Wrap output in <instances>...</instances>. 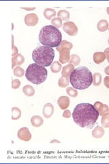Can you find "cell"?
Listing matches in <instances>:
<instances>
[{
  "label": "cell",
  "mask_w": 109,
  "mask_h": 164,
  "mask_svg": "<svg viewBox=\"0 0 109 164\" xmlns=\"http://www.w3.org/2000/svg\"><path fill=\"white\" fill-rule=\"evenodd\" d=\"M51 23H52V25L54 26V27L59 28L62 26V20L60 19V18H58V17L54 18V19L52 20Z\"/></svg>",
  "instance_id": "28"
},
{
  "label": "cell",
  "mask_w": 109,
  "mask_h": 164,
  "mask_svg": "<svg viewBox=\"0 0 109 164\" xmlns=\"http://www.w3.org/2000/svg\"><path fill=\"white\" fill-rule=\"evenodd\" d=\"M57 103L59 107L61 109H66L69 106L70 104V99L68 96H62L59 97L57 101Z\"/></svg>",
  "instance_id": "12"
},
{
  "label": "cell",
  "mask_w": 109,
  "mask_h": 164,
  "mask_svg": "<svg viewBox=\"0 0 109 164\" xmlns=\"http://www.w3.org/2000/svg\"><path fill=\"white\" fill-rule=\"evenodd\" d=\"M25 25L29 27H34L36 26L39 22V18L36 14L31 13L28 14L25 17Z\"/></svg>",
  "instance_id": "7"
},
{
  "label": "cell",
  "mask_w": 109,
  "mask_h": 164,
  "mask_svg": "<svg viewBox=\"0 0 109 164\" xmlns=\"http://www.w3.org/2000/svg\"><path fill=\"white\" fill-rule=\"evenodd\" d=\"M64 48H68L69 49H71L72 48V44L71 42H69L68 41H66V40H64V41H62L61 42V44H59V46L57 47V50L58 51H59L60 50Z\"/></svg>",
  "instance_id": "24"
},
{
  "label": "cell",
  "mask_w": 109,
  "mask_h": 164,
  "mask_svg": "<svg viewBox=\"0 0 109 164\" xmlns=\"http://www.w3.org/2000/svg\"><path fill=\"white\" fill-rule=\"evenodd\" d=\"M17 136L22 141H28L31 139V134L29 129L27 127H23L18 131Z\"/></svg>",
  "instance_id": "8"
},
{
  "label": "cell",
  "mask_w": 109,
  "mask_h": 164,
  "mask_svg": "<svg viewBox=\"0 0 109 164\" xmlns=\"http://www.w3.org/2000/svg\"><path fill=\"white\" fill-rule=\"evenodd\" d=\"M12 63H13V65H12V68H14V67H15V66H17V65H16L15 60H14L13 58H12Z\"/></svg>",
  "instance_id": "38"
},
{
  "label": "cell",
  "mask_w": 109,
  "mask_h": 164,
  "mask_svg": "<svg viewBox=\"0 0 109 164\" xmlns=\"http://www.w3.org/2000/svg\"><path fill=\"white\" fill-rule=\"evenodd\" d=\"M60 143V141H58V140H52L51 141H50V143Z\"/></svg>",
  "instance_id": "40"
},
{
  "label": "cell",
  "mask_w": 109,
  "mask_h": 164,
  "mask_svg": "<svg viewBox=\"0 0 109 164\" xmlns=\"http://www.w3.org/2000/svg\"><path fill=\"white\" fill-rule=\"evenodd\" d=\"M102 125L104 127H109V114H104L102 118Z\"/></svg>",
  "instance_id": "29"
},
{
  "label": "cell",
  "mask_w": 109,
  "mask_h": 164,
  "mask_svg": "<svg viewBox=\"0 0 109 164\" xmlns=\"http://www.w3.org/2000/svg\"><path fill=\"white\" fill-rule=\"evenodd\" d=\"M102 82V76L100 73H95L93 75V84L94 86H99Z\"/></svg>",
  "instance_id": "26"
},
{
  "label": "cell",
  "mask_w": 109,
  "mask_h": 164,
  "mask_svg": "<svg viewBox=\"0 0 109 164\" xmlns=\"http://www.w3.org/2000/svg\"><path fill=\"white\" fill-rule=\"evenodd\" d=\"M62 34L59 29L52 25L44 26L39 34V41L43 46L57 47L62 42Z\"/></svg>",
  "instance_id": "3"
},
{
  "label": "cell",
  "mask_w": 109,
  "mask_h": 164,
  "mask_svg": "<svg viewBox=\"0 0 109 164\" xmlns=\"http://www.w3.org/2000/svg\"><path fill=\"white\" fill-rule=\"evenodd\" d=\"M13 72H14V75H15L16 77H23L24 75V74H25V70H24L23 68L20 67V66H17V67L14 68Z\"/></svg>",
  "instance_id": "25"
},
{
  "label": "cell",
  "mask_w": 109,
  "mask_h": 164,
  "mask_svg": "<svg viewBox=\"0 0 109 164\" xmlns=\"http://www.w3.org/2000/svg\"><path fill=\"white\" fill-rule=\"evenodd\" d=\"M13 59L15 60L17 66H21L25 62V58L22 54H18L17 56L13 57Z\"/></svg>",
  "instance_id": "22"
},
{
  "label": "cell",
  "mask_w": 109,
  "mask_h": 164,
  "mask_svg": "<svg viewBox=\"0 0 109 164\" xmlns=\"http://www.w3.org/2000/svg\"><path fill=\"white\" fill-rule=\"evenodd\" d=\"M21 116V111L19 107H15L12 109V119L13 120H19Z\"/></svg>",
  "instance_id": "18"
},
{
  "label": "cell",
  "mask_w": 109,
  "mask_h": 164,
  "mask_svg": "<svg viewBox=\"0 0 109 164\" xmlns=\"http://www.w3.org/2000/svg\"><path fill=\"white\" fill-rule=\"evenodd\" d=\"M69 82H68V80L66 77H61L59 78V81H58V85L60 88H66V86H68Z\"/></svg>",
  "instance_id": "27"
},
{
  "label": "cell",
  "mask_w": 109,
  "mask_h": 164,
  "mask_svg": "<svg viewBox=\"0 0 109 164\" xmlns=\"http://www.w3.org/2000/svg\"><path fill=\"white\" fill-rule=\"evenodd\" d=\"M60 53L59 62L61 64H65L70 61V49L68 48H64L59 51Z\"/></svg>",
  "instance_id": "9"
},
{
  "label": "cell",
  "mask_w": 109,
  "mask_h": 164,
  "mask_svg": "<svg viewBox=\"0 0 109 164\" xmlns=\"http://www.w3.org/2000/svg\"><path fill=\"white\" fill-rule=\"evenodd\" d=\"M12 49H13V55H12L13 57H15V56H17L19 50H18V48L17 46H15L14 44H13V46H12Z\"/></svg>",
  "instance_id": "33"
},
{
  "label": "cell",
  "mask_w": 109,
  "mask_h": 164,
  "mask_svg": "<svg viewBox=\"0 0 109 164\" xmlns=\"http://www.w3.org/2000/svg\"><path fill=\"white\" fill-rule=\"evenodd\" d=\"M21 8L25 10V11H33V10L36 9V8Z\"/></svg>",
  "instance_id": "37"
},
{
  "label": "cell",
  "mask_w": 109,
  "mask_h": 164,
  "mask_svg": "<svg viewBox=\"0 0 109 164\" xmlns=\"http://www.w3.org/2000/svg\"><path fill=\"white\" fill-rule=\"evenodd\" d=\"M104 85L106 86L107 88H109V77H106L104 78Z\"/></svg>",
  "instance_id": "35"
},
{
  "label": "cell",
  "mask_w": 109,
  "mask_h": 164,
  "mask_svg": "<svg viewBox=\"0 0 109 164\" xmlns=\"http://www.w3.org/2000/svg\"><path fill=\"white\" fill-rule=\"evenodd\" d=\"M66 91H67L68 94L70 95V96L72 97H76L78 94L77 91H76L75 89H74L72 88H68Z\"/></svg>",
  "instance_id": "31"
},
{
  "label": "cell",
  "mask_w": 109,
  "mask_h": 164,
  "mask_svg": "<svg viewBox=\"0 0 109 164\" xmlns=\"http://www.w3.org/2000/svg\"><path fill=\"white\" fill-rule=\"evenodd\" d=\"M47 70L44 66L34 63L28 66L25 72V77L32 84H41L45 82L47 78Z\"/></svg>",
  "instance_id": "5"
},
{
  "label": "cell",
  "mask_w": 109,
  "mask_h": 164,
  "mask_svg": "<svg viewBox=\"0 0 109 164\" xmlns=\"http://www.w3.org/2000/svg\"><path fill=\"white\" fill-rule=\"evenodd\" d=\"M61 69V65L59 62H52L50 65V70L53 73H57Z\"/></svg>",
  "instance_id": "21"
},
{
  "label": "cell",
  "mask_w": 109,
  "mask_h": 164,
  "mask_svg": "<svg viewBox=\"0 0 109 164\" xmlns=\"http://www.w3.org/2000/svg\"><path fill=\"white\" fill-rule=\"evenodd\" d=\"M106 55L102 52H96L94 55V61L96 64H100L104 61Z\"/></svg>",
  "instance_id": "14"
},
{
  "label": "cell",
  "mask_w": 109,
  "mask_h": 164,
  "mask_svg": "<svg viewBox=\"0 0 109 164\" xmlns=\"http://www.w3.org/2000/svg\"><path fill=\"white\" fill-rule=\"evenodd\" d=\"M21 86V82L19 80H17V79H16V80H13V82H12V88L13 89H18Z\"/></svg>",
  "instance_id": "32"
},
{
  "label": "cell",
  "mask_w": 109,
  "mask_h": 164,
  "mask_svg": "<svg viewBox=\"0 0 109 164\" xmlns=\"http://www.w3.org/2000/svg\"><path fill=\"white\" fill-rule=\"evenodd\" d=\"M54 51L52 47L40 46L36 47L32 52V58L36 64L47 67L52 64L54 58Z\"/></svg>",
  "instance_id": "4"
},
{
  "label": "cell",
  "mask_w": 109,
  "mask_h": 164,
  "mask_svg": "<svg viewBox=\"0 0 109 164\" xmlns=\"http://www.w3.org/2000/svg\"><path fill=\"white\" fill-rule=\"evenodd\" d=\"M57 17L61 20H64V21H67L70 18V13L68 11L62 10V11H59L57 14Z\"/></svg>",
  "instance_id": "23"
},
{
  "label": "cell",
  "mask_w": 109,
  "mask_h": 164,
  "mask_svg": "<svg viewBox=\"0 0 109 164\" xmlns=\"http://www.w3.org/2000/svg\"><path fill=\"white\" fill-rule=\"evenodd\" d=\"M104 134V131L102 127H97L92 132V135L96 138H100Z\"/></svg>",
  "instance_id": "19"
},
{
  "label": "cell",
  "mask_w": 109,
  "mask_h": 164,
  "mask_svg": "<svg viewBox=\"0 0 109 164\" xmlns=\"http://www.w3.org/2000/svg\"><path fill=\"white\" fill-rule=\"evenodd\" d=\"M105 72H106L107 75H109V66L105 68Z\"/></svg>",
  "instance_id": "39"
},
{
  "label": "cell",
  "mask_w": 109,
  "mask_h": 164,
  "mask_svg": "<svg viewBox=\"0 0 109 164\" xmlns=\"http://www.w3.org/2000/svg\"><path fill=\"white\" fill-rule=\"evenodd\" d=\"M100 116L94 105L90 103H79L74 107L72 118L74 122L82 128L92 129Z\"/></svg>",
  "instance_id": "1"
},
{
  "label": "cell",
  "mask_w": 109,
  "mask_h": 164,
  "mask_svg": "<svg viewBox=\"0 0 109 164\" xmlns=\"http://www.w3.org/2000/svg\"><path fill=\"white\" fill-rule=\"evenodd\" d=\"M108 30H109V27H108Z\"/></svg>",
  "instance_id": "42"
},
{
  "label": "cell",
  "mask_w": 109,
  "mask_h": 164,
  "mask_svg": "<svg viewBox=\"0 0 109 164\" xmlns=\"http://www.w3.org/2000/svg\"><path fill=\"white\" fill-rule=\"evenodd\" d=\"M70 62V64H73L74 65H78L80 62V58L78 57L77 55H72Z\"/></svg>",
  "instance_id": "30"
},
{
  "label": "cell",
  "mask_w": 109,
  "mask_h": 164,
  "mask_svg": "<svg viewBox=\"0 0 109 164\" xmlns=\"http://www.w3.org/2000/svg\"><path fill=\"white\" fill-rule=\"evenodd\" d=\"M54 112V107L51 103H48L44 105L43 107V111H42V113H43L44 116L46 118H49L52 116Z\"/></svg>",
  "instance_id": "10"
},
{
  "label": "cell",
  "mask_w": 109,
  "mask_h": 164,
  "mask_svg": "<svg viewBox=\"0 0 109 164\" xmlns=\"http://www.w3.org/2000/svg\"><path fill=\"white\" fill-rule=\"evenodd\" d=\"M104 53H105V55H106V58H107V60H108V62H109V48L106 49L105 50Z\"/></svg>",
  "instance_id": "36"
},
{
  "label": "cell",
  "mask_w": 109,
  "mask_h": 164,
  "mask_svg": "<svg viewBox=\"0 0 109 164\" xmlns=\"http://www.w3.org/2000/svg\"><path fill=\"white\" fill-rule=\"evenodd\" d=\"M23 92L27 96H32L35 94V89L30 85H26L23 88Z\"/></svg>",
  "instance_id": "16"
},
{
  "label": "cell",
  "mask_w": 109,
  "mask_h": 164,
  "mask_svg": "<svg viewBox=\"0 0 109 164\" xmlns=\"http://www.w3.org/2000/svg\"><path fill=\"white\" fill-rule=\"evenodd\" d=\"M44 17L46 18V19L50 20L51 19L52 17H55L56 15V11L54 9L52 8H46L44 11Z\"/></svg>",
  "instance_id": "17"
},
{
  "label": "cell",
  "mask_w": 109,
  "mask_h": 164,
  "mask_svg": "<svg viewBox=\"0 0 109 164\" xmlns=\"http://www.w3.org/2000/svg\"><path fill=\"white\" fill-rule=\"evenodd\" d=\"M69 77L72 87L77 90H85L93 83L92 72L85 66L76 68L72 72Z\"/></svg>",
  "instance_id": "2"
},
{
  "label": "cell",
  "mask_w": 109,
  "mask_h": 164,
  "mask_svg": "<svg viewBox=\"0 0 109 164\" xmlns=\"http://www.w3.org/2000/svg\"><path fill=\"white\" fill-rule=\"evenodd\" d=\"M44 120L41 116H34L31 118V124L34 127H40L43 125Z\"/></svg>",
  "instance_id": "13"
},
{
  "label": "cell",
  "mask_w": 109,
  "mask_h": 164,
  "mask_svg": "<svg viewBox=\"0 0 109 164\" xmlns=\"http://www.w3.org/2000/svg\"><path fill=\"white\" fill-rule=\"evenodd\" d=\"M74 69V66L72 64H68V65H66V66H64L63 70H62V76L64 77L67 78L68 77H70V74L72 73V72L73 71Z\"/></svg>",
  "instance_id": "15"
},
{
  "label": "cell",
  "mask_w": 109,
  "mask_h": 164,
  "mask_svg": "<svg viewBox=\"0 0 109 164\" xmlns=\"http://www.w3.org/2000/svg\"><path fill=\"white\" fill-rule=\"evenodd\" d=\"M108 43H109V39H108Z\"/></svg>",
  "instance_id": "41"
},
{
  "label": "cell",
  "mask_w": 109,
  "mask_h": 164,
  "mask_svg": "<svg viewBox=\"0 0 109 164\" xmlns=\"http://www.w3.org/2000/svg\"><path fill=\"white\" fill-rule=\"evenodd\" d=\"M108 27V23L106 20H101L98 23V29L100 32H105Z\"/></svg>",
  "instance_id": "20"
},
{
  "label": "cell",
  "mask_w": 109,
  "mask_h": 164,
  "mask_svg": "<svg viewBox=\"0 0 109 164\" xmlns=\"http://www.w3.org/2000/svg\"><path fill=\"white\" fill-rule=\"evenodd\" d=\"M94 107L98 111L100 115H102V116H104V114H108L109 112V107L106 105L102 104L100 102H96L95 103Z\"/></svg>",
  "instance_id": "11"
},
{
  "label": "cell",
  "mask_w": 109,
  "mask_h": 164,
  "mask_svg": "<svg viewBox=\"0 0 109 164\" xmlns=\"http://www.w3.org/2000/svg\"><path fill=\"white\" fill-rule=\"evenodd\" d=\"M63 29L64 31L70 36H75L77 34L78 28L73 22H66V23L64 24Z\"/></svg>",
  "instance_id": "6"
},
{
  "label": "cell",
  "mask_w": 109,
  "mask_h": 164,
  "mask_svg": "<svg viewBox=\"0 0 109 164\" xmlns=\"http://www.w3.org/2000/svg\"><path fill=\"white\" fill-rule=\"evenodd\" d=\"M71 116V113H70V110H66L63 114V117L66 118H68Z\"/></svg>",
  "instance_id": "34"
}]
</instances>
